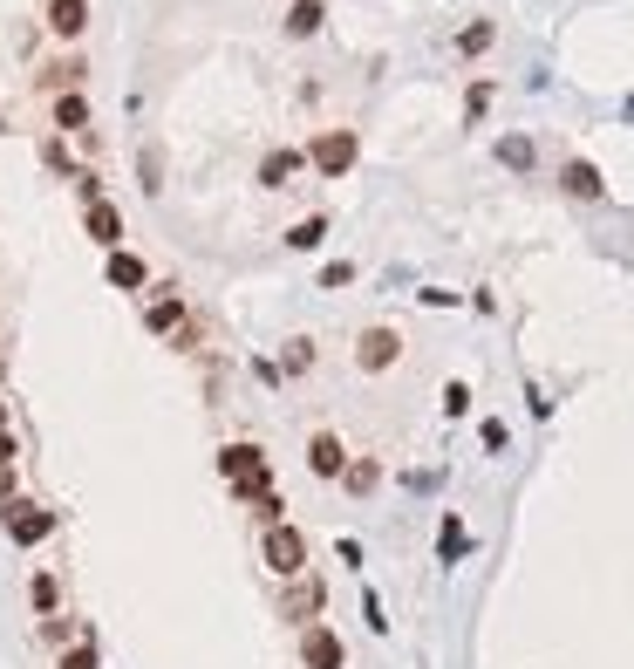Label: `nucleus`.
I'll return each instance as SVG.
<instances>
[{
    "label": "nucleus",
    "instance_id": "nucleus-1",
    "mask_svg": "<svg viewBox=\"0 0 634 669\" xmlns=\"http://www.w3.org/2000/svg\"><path fill=\"white\" fill-rule=\"evenodd\" d=\"M212 465H219V478L232 485V499H239V506H260L266 492H273V465H266V451L253 444V437L225 444V451L212 458Z\"/></svg>",
    "mask_w": 634,
    "mask_h": 669
},
{
    "label": "nucleus",
    "instance_id": "nucleus-2",
    "mask_svg": "<svg viewBox=\"0 0 634 669\" xmlns=\"http://www.w3.org/2000/svg\"><path fill=\"white\" fill-rule=\"evenodd\" d=\"M273 615H280V622H294V629H314V622L328 615V581H321L314 567H307V574H294V581H280Z\"/></svg>",
    "mask_w": 634,
    "mask_h": 669
},
{
    "label": "nucleus",
    "instance_id": "nucleus-3",
    "mask_svg": "<svg viewBox=\"0 0 634 669\" xmlns=\"http://www.w3.org/2000/svg\"><path fill=\"white\" fill-rule=\"evenodd\" d=\"M260 560L273 581H294L307 574V533H300L294 519H280V526H260Z\"/></svg>",
    "mask_w": 634,
    "mask_h": 669
},
{
    "label": "nucleus",
    "instance_id": "nucleus-4",
    "mask_svg": "<svg viewBox=\"0 0 634 669\" xmlns=\"http://www.w3.org/2000/svg\"><path fill=\"white\" fill-rule=\"evenodd\" d=\"M144 328L150 335H164V342H178V349H198V328H191V308L185 294H157V301H144Z\"/></svg>",
    "mask_w": 634,
    "mask_h": 669
},
{
    "label": "nucleus",
    "instance_id": "nucleus-5",
    "mask_svg": "<svg viewBox=\"0 0 634 669\" xmlns=\"http://www.w3.org/2000/svg\"><path fill=\"white\" fill-rule=\"evenodd\" d=\"M396 362H403V335H396L389 321H369V328L355 335V369H362V376H389Z\"/></svg>",
    "mask_w": 634,
    "mask_h": 669
},
{
    "label": "nucleus",
    "instance_id": "nucleus-6",
    "mask_svg": "<svg viewBox=\"0 0 634 669\" xmlns=\"http://www.w3.org/2000/svg\"><path fill=\"white\" fill-rule=\"evenodd\" d=\"M355 158H362V137H355V130H321V137L307 144V164H314L321 178H348Z\"/></svg>",
    "mask_w": 634,
    "mask_h": 669
},
{
    "label": "nucleus",
    "instance_id": "nucleus-7",
    "mask_svg": "<svg viewBox=\"0 0 634 669\" xmlns=\"http://www.w3.org/2000/svg\"><path fill=\"white\" fill-rule=\"evenodd\" d=\"M0 519H7V540H14V547H41V540L55 533V512L35 506V499H7Z\"/></svg>",
    "mask_w": 634,
    "mask_h": 669
},
{
    "label": "nucleus",
    "instance_id": "nucleus-8",
    "mask_svg": "<svg viewBox=\"0 0 634 669\" xmlns=\"http://www.w3.org/2000/svg\"><path fill=\"white\" fill-rule=\"evenodd\" d=\"M341 663H348V649H341V635L328 622L300 629V669H341Z\"/></svg>",
    "mask_w": 634,
    "mask_h": 669
},
{
    "label": "nucleus",
    "instance_id": "nucleus-9",
    "mask_svg": "<svg viewBox=\"0 0 634 669\" xmlns=\"http://www.w3.org/2000/svg\"><path fill=\"white\" fill-rule=\"evenodd\" d=\"M560 192L580 198V205H600V198H607V178H600L594 158H566L560 164Z\"/></svg>",
    "mask_w": 634,
    "mask_h": 669
},
{
    "label": "nucleus",
    "instance_id": "nucleus-10",
    "mask_svg": "<svg viewBox=\"0 0 634 669\" xmlns=\"http://www.w3.org/2000/svg\"><path fill=\"white\" fill-rule=\"evenodd\" d=\"M307 472L328 478V485H341V472H348V444H341L335 431H314L307 437Z\"/></svg>",
    "mask_w": 634,
    "mask_h": 669
},
{
    "label": "nucleus",
    "instance_id": "nucleus-11",
    "mask_svg": "<svg viewBox=\"0 0 634 669\" xmlns=\"http://www.w3.org/2000/svg\"><path fill=\"white\" fill-rule=\"evenodd\" d=\"M82 226H89V239H96L103 253L123 246V212H116L110 198H89V205H82Z\"/></svg>",
    "mask_w": 634,
    "mask_h": 669
},
{
    "label": "nucleus",
    "instance_id": "nucleus-12",
    "mask_svg": "<svg viewBox=\"0 0 634 669\" xmlns=\"http://www.w3.org/2000/svg\"><path fill=\"white\" fill-rule=\"evenodd\" d=\"M103 274H110L116 294H144V287H150V267L137 260V253H123V246H116V253H103Z\"/></svg>",
    "mask_w": 634,
    "mask_h": 669
},
{
    "label": "nucleus",
    "instance_id": "nucleus-13",
    "mask_svg": "<svg viewBox=\"0 0 634 669\" xmlns=\"http://www.w3.org/2000/svg\"><path fill=\"white\" fill-rule=\"evenodd\" d=\"M300 164H307V151H287V144H273V151L260 158V185H266V192H287V185L300 178Z\"/></svg>",
    "mask_w": 634,
    "mask_h": 669
},
{
    "label": "nucleus",
    "instance_id": "nucleus-14",
    "mask_svg": "<svg viewBox=\"0 0 634 669\" xmlns=\"http://www.w3.org/2000/svg\"><path fill=\"white\" fill-rule=\"evenodd\" d=\"M294 41H314L328 28V0H287V21H280Z\"/></svg>",
    "mask_w": 634,
    "mask_h": 669
},
{
    "label": "nucleus",
    "instance_id": "nucleus-15",
    "mask_svg": "<svg viewBox=\"0 0 634 669\" xmlns=\"http://www.w3.org/2000/svg\"><path fill=\"white\" fill-rule=\"evenodd\" d=\"M89 28V0H48V35L55 41H82Z\"/></svg>",
    "mask_w": 634,
    "mask_h": 669
},
{
    "label": "nucleus",
    "instance_id": "nucleus-16",
    "mask_svg": "<svg viewBox=\"0 0 634 669\" xmlns=\"http://www.w3.org/2000/svg\"><path fill=\"white\" fill-rule=\"evenodd\" d=\"M82 76H89V69H82L75 55H69V62H41L35 89H41V96H48V89H55V96H69V89H82Z\"/></svg>",
    "mask_w": 634,
    "mask_h": 669
},
{
    "label": "nucleus",
    "instance_id": "nucleus-17",
    "mask_svg": "<svg viewBox=\"0 0 634 669\" xmlns=\"http://www.w3.org/2000/svg\"><path fill=\"white\" fill-rule=\"evenodd\" d=\"M341 485H348L355 499H375V492H382V458H348Z\"/></svg>",
    "mask_w": 634,
    "mask_h": 669
},
{
    "label": "nucleus",
    "instance_id": "nucleus-18",
    "mask_svg": "<svg viewBox=\"0 0 634 669\" xmlns=\"http://www.w3.org/2000/svg\"><path fill=\"white\" fill-rule=\"evenodd\" d=\"M498 164H505V171H532V164H539V144H532L525 130H512V137H498Z\"/></svg>",
    "mask_w": 634,
    "mask_h": 669
},
{
    "label": "nucleus",
    "instance_id": "nucleus-19",
    "mask_svg": "<svg viewBox=\"0 0 634 669\" xmlns=\"http://www.w3.org/2000/svg\"><path fill=\"white\" fill-rule=\"evenodd\" d=\"M464 547H471L464 519H457V512H444V526H437V560H444V567H457V560H464Z\"/></svg>",
    "mask_w": 634,
    "mask_h": 669
},
{
    "label": "nucleus",
    "instance_id": "nucleus-20",
    "mask_svg": "<svg viewBox=\"0 0 634 669\" xmlns=\"http://www.w3.org/2000/svg\"><path fill=\"white\" fill-rule=\"evenodd\" d=\"M48 117H55V130H89V96H82V89L55 96V110H48Z\"/></svg>",
    "mask_w": 634,
    "mask_h": 669
},
{
    "label": "nucleus",
    "instance_id": "nucleus-21",
    "mask_svg": "<svg viewBox=\"0 0 634 669\" xmlns=\"http://www.w3.org/2000/svg\"><path fill=\"white\" fill-rule=\"evenodd\" d=\"M321 239H328V212H314V219H300V226H287V246H294V253H314Z\"/></svg>",
    "mask_w": 634,
    "mask_h": 669
},
{
    "label": "nucleus",
    "instance_id": "nucleus-22",
    "mask_svg": "<svg viewBox=\"0 0 634 669\" xmlns=\"http://www.w3.org/2000/svg\"><path fill=\"white\" fill-rule=\"evenodd\" d=\"M491 41H498V21H471V28H457V55H485Z\"/></svg>",
    "mask_w": 634,
    "mask_h": 669
},
{
    "label": "nucleus",
    "instance_id": "nucleus-23",
    "mask_svg": "<svg viewBox=\"0 0 634 669\" xmlns=\"http://www.w3.org/2000/svg\"><path fill=\"white\" fill-rule=\"evenodd\" d=\"M307 369H314V342H307V335H294V342H287V355H280V376H307Z\"/></svg>",
    "mask_w": 634,
    "mask_h": 669
},
{
    "label": "nucleus",
    "instance_id": "nucleus-24",
    "mask_svg": "<svg viewBox=\"0 0 634 669\" xmlns=\"http://www.w3.org/2000/svg\"><path fill=\"white\" fill-rule=\"evenodd\" d=\"M55 669H103V649L82 635V642H69V649H62V663H55Z\"/></svg>",
    "mask_w": 634,
    "mask_h": 669
},
{
    "label": "nucleus",
    "instance_id": "nucleus-25",
    "mask_svg": "<svg viewBox=\"0 0 634 669\" xmlns=\"http://www.w3.org/2000/svg\"><path fill=\"white\" fill-rule=\"evenodd\" d=\"M137 178H144V192H150V198L164 192V158H157L150 144H144V151H137Z\"/></svg>",
    "mask_w": 634,
    "mask_h": 669
},
{
    "label": "nucleus",
    "instance_id": "nucleus-26",
    "mask_svg": "<svg viewBox=\"0 0 634 669\" xmlns=\"http://www.w3.org/2000/svg\"><path fill=\"white\" fill-rule=\"evenodd\" d=\"M41 642H48V649H69L75 622H69V615H41Z\"/></svg>",
    "mask_w": 634,
    "mask_h": 669
},
{
    "label": "nucleus",
    "instance_id": "nucleus-27",
    "mask_svg": "<svg viewBox=\"0 0 634 669\" xmlns=\"http://www.w3.org/2000/svg\"><path fill=\"white\" fill-rule=\"evenodd\" d=\"M485 110H491V82L478 76L471 89H464V123H485Z\"/></svg>",
    "mask_w": 634,
    "mask_h": 669
},
{
    "label": "nucleus",
    "instance_id": "nucleus-28",
    "mask_svg": "<svg viewBox=\"0 0 634 669\" xmlns=\"http://www.w3.org/2000/svg\"><path fill=\"white\" fill-rule=\"evenodd\" d=\"M28 594H35L41 615H55V608H62V581H55V574H35V588H28Z\"/></svg>",
    "mask_w": 634,
    "mask_h": 669
},
{
    "label": "nucleus",
    "instance_id": "nucleus-29",
    "mask_svg": "<svg viewBox=\"0 0 634 669\" xmlns=\"http://www.w3.org/2000/svg\"><path fill=\"white\" fill-rule=\"evenodd\" d=\"M471 410V383H444V417H464Z\"/></svg>",
    "mask_w": 634,
    "mask_h": 669
},
{
    "label": "nucleus",
    "instance_id": "nucleus-30",
    "mask_svg": "<svg viewBox=\"0 0 634 669\" xmlns=\"http://www.w3.org/2000/svg\"><path fill=\"white\" fill-rule=\"evenodd\" d=\"M253 512H260V526H280V519H287V499H280V485H273V492H266Z\"/></svg>",
    "mask_w": 634,
    "mask_h": 669
},
{
    "label": "nucleus",
    "instance_id": "nucleus-31",
    "mask_svg": "<svg viewBox=\"0 0 634 669\" xmlns=\"http://www.w3.org/2000/svg\"><path fill=\"white\" fill-rule=\"evenodd\" d=\"M348 280H355V260H328L321 267V287H348Z\"/></svg>",
    "mask_w": 634,
    "mask_h": 669
},
{
    "label": "nucleus",
    "instance_id": "nucleus-32",
    "mask_svg": "<svg viewBox=\"0 0 634 669\" xmlns=\"http://www.w3.org/2000/svg\"><path fill=\"white\" fill-rule=\"evenodd\" d=\"M478 437H485V451H505V444H512V431H505L498 417H485V431H478Z\"/></svg>",
    "mask_w": 634,
    "mask_h": 669
},
{
    "label": "nucleus",
    "instance_id": "nucleus-33",
    "mask_svg": "<svg viewBox=\"0 0 634 669\" xmlns=\"http://www.w3.org/2000/svg\"><path fill=\"white\" fill-rule=\"evenodd\" d=\"M362 615H369V629H375V635L389 629V615H382V601H375V588H369V594H362Z\"/></svg>",
    "mask_w": 634,
    "mask_h": 669
},
{
    "label": "nucleus",
    "instance_id": "nucleus-34",
    "mask_svg": "<svg viewBox=\"0 0 634 669\" xmlns=\"http://www.w3.org/2000/svg\"><path fill=\"white\" fill-rule=\"evenodd\" d=\"M14 485H21V478H14V465H0V506H7V499H21Z\"/></svg>",
    "mask_w": 634,
    "mask_h": 669
},
{
    "label": "nucleus",
    "instance_id": "nucleus-35",
    "mask_svg": "<svg viewBox=\"0 0 634 669\" xmlns=\"http://www.w3.org/2000/svg\"><path fill=\"white\" fill-rule=\"evenodd\" d=\"M21 458V444H14V431H0V465H14Z\"/></svg>",
    "mask_w": 634,
    "mask_h": 669
},
{
    "label": "nucleus",
    "instance_id": "nucleus-36",
    "mask_svg": "<svg viewBox=\"0 0 634 669\" xmlns=\"http://www.w3.org/2000/svg\"><path fill=\"white\" fill-rule=\"evenodd\" d=\"M0 431H7V410H0Z\"/></svg>",
    "mask_w": 634,
    "mask_h": 669
},
{
    "label": "nucleus",
    "instance_id": "nucleus-37",
    "mask_svg": "<svg viewBox=\"0 0 634 669\" xmlns=\"http://www.w3.org/2000/svg\"><path fill=\"white\" fill-rule=\"evenodd\" d=\"M628 117H634V96H628Z\"/></svg>",
    "mask_w": 634,
    "mask_h": 669
},
{
    "label": "nucleus",
    "instance_id": "nucleus-38",
    "mask_svg": "<svg viewBox=\"0 0 634 669\" xmlns=\"http://www.w3.org/2000/svg\"><path fill=\"white\" fill-rule=\"evenodd\" d=\"M0 376H7V369H0Z\"/></svg>",
    "mask_w": 634,
    "mask_h": 669
}]
</instances>
